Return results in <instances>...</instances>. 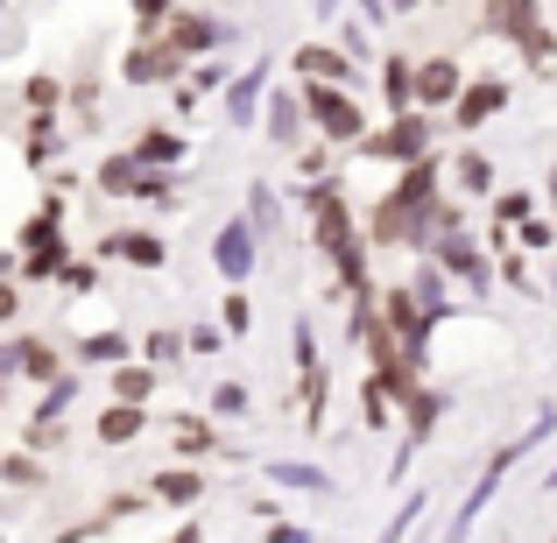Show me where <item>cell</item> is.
<instances>
[{
	"label": "cell",
	"mask_w": 557,
	"mask_h": 543,
	"mask_svg": "<svg viewBox=\"0 0 557 543\" xmlns=\"http://www.w3.org/2000/svg\"><path fill=\"white\" fill-rule=\"evenodd\" d=\"M360 149L381 156V163H409V170H417V163H431V156H423V149H431V127H423L417 113H395L388 135H368Z\"/></svg>",
	"instance_id": "6da1fadb"
},
{
	"label": "cell",
	"mask_w": 557,
	"mask_h": 543,
	"mask_svg": "<svg viewBox=\"0 0 557 543\" xmlns=\"http://www.w3.org/2000/svg\"><path fill=\"white\" fill-rule=\"evenodd\" d=\"M304 99H311V121L325 127L332 141H368V121H360V107H354L346 92H325V85H311Z\"/></svg>",
	"instance_id": "7a4b0ae2"
},
{
	"label": "cell",
	"mask_w": 557,
	"mask_h": 543,
	"mask_svg": "<svg viewBox=\"0 0 557 543\" xmlns=\"http://www.w3.org/2000/svg\"><path fill=\"white\" fill-rule=\"evenodd\" d=\"M212 261H219L226 283H240V275L255 269V226H247V219H226V226L212 233Z\"/></svg>",
	"instance_id": "3957f363"
},
{
	"label": "cell",
	"mask_w": 557,
	"mask_h": 543,
	"mask_svg": "<svg viewBox=\"0 0 557 543\" xmlns=\"http://www.w3.org/2000/svg\"><path fill=\"white\" fill-rule=\"evenodd\" d=\"M494 36H516L522 50L536 57V64L550 57V36H544V14H536V0H502V28H494Z\"/></svg>",
	"instance_id": "277c9868"
},
{
	"label": "cell",
	"mask_w": 557,
	"mask_h": 543,
	"mask_svg": "<svg viewBox=\"0 0 557 543\" xmlns=\"http://www.w3.org/2000/svg\"><path fill=\"white\" fill-rule=\"evenodd\" d=\"M466 99V78L451 57H431V64H417V107H459Z\"/></svg>",
	"instance_id": "5b68a950"
},
{
	"label": "cell",
	"mask_w": 557,
	"mask_h": 543,
	"mask_svg": "<svg viewBox=\"0 0 557 543\" xmlns=\"http://www.w3.org/2000/svg\"><path fill=\"white\" fill-rule=\"evenodd\" d=\"M502 107H508V78H473L451 113H459V127H480V121H494Z\"/></svg>",
	"instance_id": "8992f818"
},
{
	"label": "cell",
	"mask_w": 557,
	"mask_h": 543,
	"mask_svg": "<svg viewBox=\"0 0 557 543\" xmlns=\"http://www.w3.org/2000/svg\"><path fill=\"white\" fill-rule=\"evenodd\" d=\"M99 255H121V261H135V269H163L170 261V247L156 240V233H107V240H99Z\"/></svg>",
	"instance_id": "52a82bcc"
},
{
	"label": "cell",
	"mask_w": 557,
	"mask_h": 543,
	"mask_svg": "<svg viewBox=\"0 0 557 543\" xmlns=\"http://www.w3.org/2000/svg\"><path fill=\"white\" fill-rule=\"evenodd\" d=\"M381 99H388L395 113L417 107V64H409V57H388V64H381Z\"/></svg>",
	"instance_id": "ba28073f"
},
{
	"label": "cell",
	"mask_w": 557,
	"mask_h": 543,
	"mask_svg": "<svg viewBox=\"0 0 557 543\" xmlns=\"http://www.w3.org/2000/svg\"><path fill=\"white\" fill-rule=\"evenodd\" d=\"M212 42H226V28L205 22V14H184V22H170V50L190 57V50H212Z\"/></svg>",
	"instance_id": "9c48e42d"
},
{
	"label": "cell",
	"mask_w": 557,
	"mask_h": 543,
	"mask_svg": "<svg viewBox=\"0 0 557 543\" xmlns=\"http://www.w3.org/2000/svg\"><path fill=\"white\" fill-rule=\"evenodd\" d=\"M177 71H184V57L170 50V42H163V50H135V57H127V78H135V85H149V78H177Z\"/></svg>",
	"instance_id": "30bf717a"
},
{
	"label": "cell",
	"mask_w": 557,
	"mask_h": 543,
	"mask_svg": "<svg viewBox=\"0 0 557 543\" xmlns=\"http://www.w3.org/2000/svg\"><path fill=\"white\" fill-rule=\"evenodd\" d=\"M297 71L304 78H354V64H346V50H325V42H311V50H297Z\"/></svg>",
	"instance_id": "8fae6325"
},
{
	"label": "cell",
	"mask_w": 557,
	"mask_h": 543,
	"mask_svg": "<svg viewBox=\"0 0 557 543\" xmlns=\"http://www.w3.org/2000/svg\"><path fill=\"white\" fill-rule=\"evenodd\" d=\"M127 437H141V409L135 403H113L107 417H99V445H127Z\"/></svg>",
	"instance_id": "7c38bea8"
},
{
	"label": "cell",
	"mask_w": 557,
	"mask_h": 543,
	"mask_svg": "<svg viewBox=\"0 0 557 543\" xmlns=\"http://www.w3.org/2000/svg\"><path fill=\"white\" fill-rule=\"evenodd\" d=\"M177 156H184V141L170 135V127H149V135L135 141V163H177Z\"/></svg>",
	"instance_id": "4fadbf2b"
},
{
	"label": "cell",
	"mask_w": 557,
	"mask_h": 543,
	"mask_svg": "<svg viewBox=\"0 0 557 543\" xmlns=\"http://www.w3.org/2000/svg\"><path fill=\"white\" fill-rule=\"evenodd\" d=\"M198 494H205V480L184 473V466L177 473H156V502H198Z\"/></svg>",
	"instance_id": "5bb4252c"
},
{
	"label": "cell",
	"mask_w": 557,
	"mask_h": 543,
	"mask_svg": "<svg viewBox=\"0 0 557 543\" xmlns=\"http://www.w3.org/2000/svg\"><path fill=\"white\" fill-rule=\"evenodd\" d=\"M437 261H445V269H459V275H466V283H480V255H473V247H466V240H459V233H451V240H445V247H437Z\"/></svg>",
	"instance_id": "9a60e30c"
},
{
	"label": "cell",
	"mask_w": 557,
	"mask_h": 543,
	"mask_svg": "<svg viewBox=\"0 0 557 543\" xmlns=\"http://www.w3.org/2000/svg\"><path fill=\"white\" fill-rule=\"evenodd\" d=\"M8 360L22 367V374H36V381H50V374H57V354H50V346H14Z\"/></svg>",
	"instance_id": "2e32d148"
},
{
	"label": "cell",
	"mask_w": 557,
	"mask_h": 543,
	"mask_svg": "<svg viewBox=\"0 0 557 543\" xmlns=\"http://www.w3.org/2000/svg\"><path fill=\"white\" fill-rule=\"evenodd\" d=\"M269 127H275V141H283V149L297 141V99H289V92H275V107H269Z\"/></svg>",
	"instance_id": "e0dca14e"
},
{
	"label": "cell",
	"mask_w": 557,
	"mask_h": 543,
	"mask_svg": "<svg viewBox=\"0 0 557 543\" xmlns=\"http://www.w3.org/2000/svg\"><path fill=\"white\" fill-rule=\"evenodd\" d=\"M113 388H121V403H141V395L156 388V374H149V367H121V374H113Z\"/></svg>",
	"instance_id": "ac0fdd59"
},
{
	"label": "cell",
	"mask_w": 557,
	"mask_h": 543,
	"mask_svg": "<svg viewBox=\"0 0 557 543\" xmlns=\"http://www.w3.org/2000/svg\"><path fill=\"white\" fill-rule=\"evenodd\" d=\"M494 219H502V233H508V226H522V219H530V198H522V190L494 198Z\"/></svg>",
	"instance_id": "d6986e66"
},
{
	"label": "cell",
	"mask_w": 557,
	"mask_h": 543,
	"mask_svg": "<svg viewBox=\"0 0 557 543\" xmlns=\"http://www.w3.org/2000/svg\"><path fill=\"white\" fill-rule=\"evenodd\" d=\"M121 354H127L121 332H92V340H85V360H121Z\"/></svg>",
	"instance_id": "ffe728a7"
},
{
	"label": "cell",
	"mask_w": 557,
	"mask_h": 543,
	"mask_svg": "<svg viewBox=\"0 0 557 543\" xmlns=\"http://www.w3.org/2000/svg\"><path fill=\"white\" fill-rule=\"evenodd\" d=\"M255 92H261V71L233 85V121H255Z\"/></svg>",
	"instance_id": "44dd1931"
},
{
	"label": "cell",
	"mask_w": 557,
	"mask_h": 543,
	"mask_svg": "<svg viewBox=\"0 0 557 543\" xmlns=\"http://www.w3.org/2000/svg\"><path fill=\"white\" fill-rule=\"evenodd\" d=\"M459 184H466V190H487V184H494V170L480 163V156H459Z\"/></svg>",
	"instance_id": "7402d4cb"
},
{
	"label": "cell",
	"mask_w": 557,
	"mask_h": 543,
	"mask_svg": "<svg viewBox=\"0 0 557 543\" xmlns=\"http://www.w3.org/2000/svg\"><path fill=\"white\" fill-rule=\"evenodd\" d=\"M275 480H283V488H325L318 466H275Z\"/></svg>",
	"instance_id": "603a6c76"
},
{
	"label": "cell",
	"mask_w": 557,
	"mask_h": 543,
	"mask_svg": "<svg viewBox=\"0 0 557 543\" xmlns=\"http://www.w3.org/2000/svg\"><path fill=\"white\" fill-rule=\"evenodd\" d=\"M177 437H184L190 452H205V445H212V431H205V417H177Z\"/></svg>",
	"instance_id": "cb8c5ba5"
},
{
	"label": "cell",
	"mask_w": 557,
	"mask_h": 543,
	"mask_svg": "<svg viewBox=\"0 0 557 543\" xmlns=\"http://www.w3.org/2000/svg\"><path fill=\"white\" fill-rule=\"evenodd\" d=\"M57 92H64L57 78H36V85H28V107H36V113H50V107H57Z\"/></svg>",
	"instance_id": "d4e9b609"
},
{
	"label": "cell",
	"mask_w": 557,
	"mask_h": 543,
	"mask_svg": "<svg viewBox=\"0 0 557 543\" xmlns=\"http://www.w3.org/2000/svg\"><path fill=\"white\" fill-rule=\"evenodd\" d=\"M163 14H170V0H135V22L141 28H163Z\"/></svg>",
	"instance_id": "484cf974"
},
{
	"label": "cell",
	"mask_w": 557,
	"mask_h": 543,
	"mask_svg": "<svg viewBox=\"0 0 557 543\" xmlns=\"http://www.w3.org/2000/svg\"><path fill=\"white\" fill-rule=\"evenodd\" d=\"M177 354H184L177 332H156V340H149V360H177Z\"/></svg>",
	"instance_id": "4316f807"
},
{
	"label": "cell",
	"mask_w": 557,
	"mask_h": 543,
	"mask_svg": "<svg viewBox=\"0 0 557 543\" xmlns=\"http://www.w3.org/2000/svg\"><path fill=\"white\" fill-rule=\"evenodd\" d=\"M247 311H255L247 297H226V332H247Z\"/></svg>",
	"instance_id": "83f0119b"
},
{
	"label": "cell",
	"mask_w": 557,
	"mask_h": 543,
	"mask_svg": "<svg viewBox=\"0 0 557 543\" xmlns=\"http://www.w3.org/2000/svg\"><path fill=\"white\" fill-rule=\"evenodd\" d=\"M212 403H219V409H226V417H233V409H247V395L233 388V381H219V395H212Z\"/></svg>",
	"instance_id": "f1b7e54d"
},
{
	"label": "cell",
	"mask_w": 557,
	"mask_h": 543,
	"mask_svg": "<svg viewBox=\"0 0 557 543\" xmlns=\"http://www.w3.org/2000/svg\"><path fill=\"white\" fill-rule=\"evenodd\" d=\"M269 543H311V536H304V530H289V522H283V530H269Z\"/></svg>",
	"instance_id": "f546056e"
},
{
	"label": "cell",
	"mask_w": 557,
	"mask_h": 543,
	"mask_svg": "<svg viewBox=\"0 0 557 543\" xmlns=\"http://www.w3.org/2000/svg\"><path fill=\"white\" fill-rule=\"evenodd\" d=\"M550 205H557V170H550Z\"/></svg>",
	"instance_id": "4dcf8cb0"
},
{
	"label": "cell",
	"mask_w": 557,
	"mask_h": 543,
	"mask_svg": "<svg viewBox=\"0 0 557 543\" xmlns=\"http://www.w3.org/2000/svg\"><path fill=\"white\" fill-rule=\"evenodd\" d=\"M388 8H417V0H388Z\"/></svg>",
	"instance_id": "1f68e13d"
},
{
	"label": "cell",
	"mask_w": 557,
	"mask_h": 543,
	"mask_svg": "<svg viewBox=\"0 0 557 543\" xmlns=\"http://www.w3.org/2000/svg\"><path fill=\"white\" fill-rule=\"evenodd\" d=\"M550 488H557V473H550Z\"/></svg>",
	"instance_id": "d6a6232c"
}]
</instances>
